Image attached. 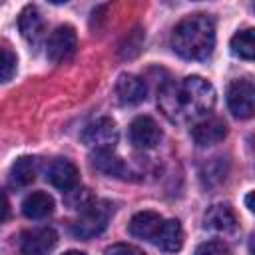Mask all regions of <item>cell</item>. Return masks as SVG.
<instances>
[{"mask_svg": "<svg viewBox=\"0 0 255 255\" xmlns=\"http://www.w3.org/2000/svg\"><path fill=\"white\" fill-rule=\"evenodd\" d=\"M157 100L169 120L181 122L207 114L215 106V90L207 80L199 76H187L179 84L163 86Z\"/></svg>", "mask_w": 255, "mask_h": 255, "instance_id": "6da1fadb", "label": "cell"}, {"mask_svg": "<svg viewBox=\"0 0 255 255\" xmlns=\"http://www.w3.org/2000/svg\"><path fill=\"white\" fill-rule=\"evenodd\" d=\"M215 46V26L203 16L195 14L181 20L171 34V48L185 60H205Z\"/></svg>", "mask_w": 255, "mask_h": 255, "instance_id": "7a4b0ae2", "label": "cell"}, {"mask_svg": "<svg viewBox=\"0 0 255 255\" xmlns=\"http://www.w3.org/2000/svg\"><path fill=\"white\" fill-rule=\"evenodd\" d=\"M110 215L112 205L108 201H92L82 209V215L72 223V233L80 239H92L108 227Z\"/></svg>", "mask_w": 255, "mask_h": 255, "instance_id": "3957f363", "label": "cell"}, {"mask_svg": "<svg viewBox=\"0 0 255 255\" xmlns=\"http://www.w3.org/2000/svg\"><path fill=\"white\" fill-rule=\"evenodd\" d=\"M82 143L94 151H114L118 143V128L112 118H98L82 131Z\"/></svg>", "mask_w": 255, "mask_h": 255, "instance_id": "277c9868", "label": "cell"}, {"mask_svg": "<svg viewBox=\"0 0 255 255\" xmlns=\"http://www.w3.org/2000/svg\"><path fill=\"white\" fill-rule=\"evenodd\" d=\"M253 100H255V88L253 82L247 78L233 80L227 88V104L235 118L247 120L253 116Z\"/></svg>", "mask_w": 255, "mask_h": 255, "instance_id": "5b68a950", "label": "cell"}, {"mask_svg": "<svg viewBox=\"0 0 255 255\" xmlns=\"http://www.w3.org/2000/svg\"><path fill=\"white\" fill-rule=\"evenodd\" d=\"M78 48V38H76V30L68 24L58 26L50 38H48V46H46V54L50 58V62L54 64H62L66 60H70L76 54Z\"/></svg>", "mask_w": 255, "mask_h": 255, "instance_id": "8992f818", "label": "cell"}, {"mask_svg": "<svg viewBox=\"0 0 255 255\" xmlns=\"http://www.w3.org/2000/svg\"><path fill=\"white\" fill-rule=\"evenodd\" d=\"M58 243V235L50 227H40L22 233L20 237V253L22 255H48Z\"/></svg>", "mask_w": 255, "mask_h": 255, "instance_id": "52a82bcc", "label": "cell"}, {"mask_svg": "<svg viewBox=\"0 0 255 255\" xmlns=\"http://www.w3.org/2000/svg\"><path fill=\"white\" fill-rule=\"evenodd\" d=\"M159 139H161V129L151 118L139 116L129 124V141L133 143V147L151 149L159 143Z\"/></svg>", "mask_w": 255, "mask_h": 255, "instance_id": "ba28073f", "label": "cell"}, {"mask_svg": "<svg viewBox=\"0 0 255 255\" xmlns=\"http://www.w3.org/2000/svg\"><path fill=\"white\" fill-rule=\"evenodd\" d=\"M163 221L165 219L155 211H139L129 221V233L137 239H145V241L153 243L161 231Z\"/></svg>", "mask_w": 255, "mask_h": 255, "instance_id": "9c48e42d", "label": "cell"}, {"mask_svg": "<svg viewBox=\"0 0 255 255\" xmlns=\"http://www.w3.org/2000/svg\"><path fill=\"white\" fill-rule=\"evenodd\" d=\"M227 135V126L223 120L219 118H205L201 122H197L191 128V137L197 145L207 147L213 143H219L223 137Z\"/></svg>", "mask_w": 255, "mask_h": 255, "instance_id": "30bf717a", "label": "cell"}, {"mask_svg": "<svg viewBox=\"0 0 255 255\" xmlns=\"http://www.w3.org/2000/svg\"><path fill=\"white\" fill-rule=\"evenodd\" d=\"M46 179L60 191H70L78 185V167L68 159H54L46 169Z\"/></svg>", "mask_w": 255, "mask_h": 255, "instance_id": "8fae6325", "label": "cell"}, {"mask_svg": "<svg viewBox=\"0 0 255 255\" xmlns=\"http://www.w3.org/2000/svg\"><path fill=\"white\" fill-rule=\"evenodd\" d=\"M116 94H118L120 104L135 106V104L145 100L147 88H145V82L141 78H137L133 74H124V76H120V80L116 84Z\"/></svg>", "mask_w": 255, "mask_h": 255, "instance_id": "7c38bea8", "label": "cell"}, {"mask_svg": "<svg viewBox=\"0 0 255 255\" xmlns=\"http://www.w3.org/2000/svg\"><path fill=\"white\" fill-rule=\"evenodd\" d=\"M203 221H205V227H207V229H213V231H219V233H231V231H235V227H237L235 213L231 211L229 205H223V203L211 205V207L205 211Z\"/></svg>", "mask_w": 255, "mask_h": 255, "instance_id": "4fadbf2b", "label": "cell"}, {"mask_svg": "<svg viewBox=\"0 0 255 255\" xmlns=\"http://www.w3.org/2000/svg\"><path fill=\"white\" fill-rule=\"evenodd\" d=\"M153 245L159 247L161 251H167V253L179 251L183 245V229H181L179 221L177 219H165Z\"/></svg>", "mask_w": 255, "mask_h": 255, "instance_id": "5bb4252c", "label": "cell"}, {"mask_svg": "<svg viewBox=\"0 0 255 255\" xmlns=\"http://www.w3.org/2000/svg\"><path fill=\"white\" fill-rule=\"evenodd\" d=\"M52 209H54V199L44 191L30 193L22 203V211L30 219H44L52 213Z\"/></svg>", "mask_w": 255, "mask_h": 255, "instance_id": "9a60e30c", "label": "cell"}, {"mask_svg": "<svg viewBox=\"0 0 255 255\" xmlns=\"http://www.w3.org/2000/svg\"><path fill=\"white\" fill-rule=\"evenodd\" d=\"M18 28H20L22 36H24L28 42H38V38L42 36V30H44V22H42L40 12H38L34 6H26V8L20 12Z\"/></svg>", "mask_w": 255, "mask_h": 255, "instance_id": "2e32d148", "label": "cell"}, {"mask_svg": "<svg viewBox=\"0 0 255 255\" xmlns=\"http://www.w3.org/2000/svg\"><path fill=\"white\" fill-rule=\"evenodd\" d=\"M94 165L106 175L126 177V163L114 151H94Z\"/></svg>", "mask_w": 255, "mask_h": 255, "instance_id": "e0dca14e", "label": "cell"}, {"mask_svg": "<svg viewBox=\"0 0 255 255\" xmlns=\"http://www.w3.org/2000/svg\"><path fill=\"white\" fill-rule=\"evenodd\" d=\"M231 52L243 60H253L255 54V32L253 28H245L231 38Z\"/></svg>", "mask_w": 255, "mask_h": 255, "instance_id": "ac0fdd59", "label": "cell"}, {"mask_svg": "<svg viewBox=\"0 0 255 255\" xmlns=\"http://www.w3.org/2000/svg\"><path fill=\"white\" fill-rule=\"evenodd\" d=\"M10 175H12V183L14 185H20V187L30 185L34 181V177H36V161H34V157L16 159L14 165H12Z\"/></svg>", "mask_w": 255, "mask_h": 255, "instance_id": "d6986e66", "label": "cell"}, {"mask_svg": "<svg viewBox=\"0 0 255 255\" xmlns=\"http://www.w3.org/2000/svg\"><path fill=\"white\" fill-rule=\"evenodd\" d=\"M16 72V56L8 48H0V84L8 82Z\"/></svg>", "mask_w": 255, "mask_h": 255, "instance_id": "ffe728a7", "label": "cell"}, {"mask_svg": "<svg viewBox=\"0 0 255 255\" xmlns=\"http://www.w3.org/2000/svg\"><path fill=\"white\" fill-rule=\"evenodd\" d=\"M195 255H231V251L221 241H207L195 249Z\"/></svg>", "mask_w": 255, "mask_h": 255, "instance_id": "44dd1931", "label": "cell"}, {"mask_svg": "<svg viewBox=\"0 0 255 255\" xmlns=\"http://www.w3.org/2000/svg\"><path fill=\"white\" fill-rule=\"evenodd\" d=\"M106 255H145L141 249L133 247V245H128V243H118V245H112L108 247Z\"/></svg>", "mask_w": 255, "mask_h": 255, "instance_id": "7402d4cb", "label": "cell"}, {"mask_svg": "<svg viewBox=\"0 0 255 255\" xmlns=\"http://www.w3.org/2000/svg\"><path fill=\"white\" fill-rule=\"evenodd\" d=\"M8 215H10V203H8L6 193L0 189V223H2V221H6V219H8Z\"/></svg>", "mask_w": 255, "mask_h": 255, "instance_id": "603a6c76", "label": "cell"}, {"mask_svg": "<svg viewBox=\"0 0 255 255\" xmlns=\"http://www.w3.org/2000/svg\"><path fill=\"white\" fill-rule=\"evenodd\" d=\"M245 203H247V209H249V211H253V193H247Z\"/></svg>", "mask_w": 255, "mask_h": 255, "instance_id": "cb8c5ba5", "label": "cell"}, {"mask_svg": "<svg viewBox=\"0 0 255 255\" xmlns=\"http://www.w3.org/2000/svg\"><path fill=\"white\" fill-rule=\"evenodd\" d=\"M64 255H86V253H82V251H68V253H64Z\"/></svg>", "mask_w": 255, "mask_h": 255, "instance_id": "d4e9b609", "label": "cell"}]
</instances>
